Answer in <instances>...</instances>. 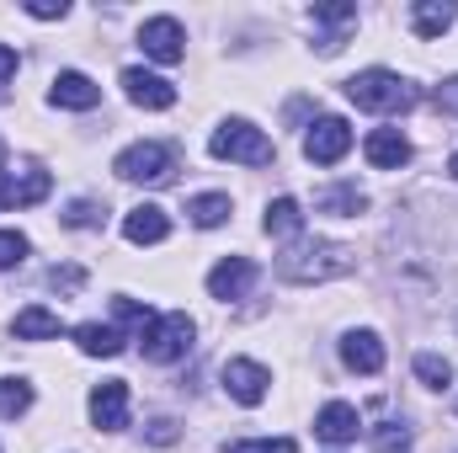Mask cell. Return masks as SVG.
Segmentation results:
<instances>
[{
    "instance_id": "obj_27",
    "label": "cell",
    "mask_w": 458,
    "mask_h": 453,
    "mask_svg": "<svg viewBox=\"0 0 458 453\" xmlns=\"http://www.w3.org/2000/svg\"><path fill=\"white\" fill-rule=\"evenodd\" d=\"M59 219H64V229H102L107 209H102V203H91V198H75V203H70Z\"/></svg>"
},
{
    "instance_id": "obj_11",
    "label": "cell",
    "mask_w": 458,
    "mask_h": 453,
    "mask_svg": "<svg viewBox=\"0 0 458 453\" xmlns=\"http://www.w3.org/2000/svg\"><path fill=\"white\" fill-rule=\"evenodd\" d=\"M91 422L102 432H123L128 427V384L123 379H102L91 389Z\"/></svg>"
},
{
    "instance_id": "obj_6",
    "label": "cell",
    "mask_w": 458,
    "mask_h": 453,
    "mask_svg": "<svg viewBox=\"0 0 458 453\" xmlns=\"http://www.w3.org/2000/svg\"><path fill=\"white\" fill-rule=\"evenodd\" d=\"M346 150H352V128H346V117H320V123H310V133H304V155H310L315 166H336Z\"/></svg>"
},
{
    "instance_id": "obj_8",
    "label": "cell",
    "mask_w": 458,
    "mask_h": 453,
    "mask_svg": "<svg viewBox=\"0 0 458 453\" xmlns=\"http://www.w3.org/2000/svg\"><path fill=\"white\" fill-rule=\"evenodd\" d=\"M267 384H272V373H267L261 363H250V357H229L225 363L229 400H240V406H261V400H267Z\"/></svg>"
},
{
    "instance_id": "obj_34",
    "label": "cell",
    "mask_w": 458,
    "mask_h": 453,
    "mask_svg": "<svg viewBox=\"0 0 458 453\" xmlns=\"http://www.w3.org/2000/svg\"><path fill=\"white\" fill-rule=\"evenodd\" d=\"M144 438H149V443H160V449H165V443H176V422H171V416H155V422H149V432H144Z\"/></svg>"
},
{
    "instance_id": "obj_7",
    "label": "cell",
    "mask_w": 458,
    "mask_h": 453,
    "mask_svg": "<svg viewBox=\"0 0 458 453\" xmlns=\"http://www.w3.org/2000/svg\"><path fill=\"white\" fill-rule=\"evenodd\" d=\"M187 32H182V21L176 16H149L144 27H139V48L149 54V59H160V64H176L187 48Z\"/></svg>"
},
{
    "instance_id": "obj_25",
    "label": "cell",
    "mask_w": 458,
    "mask_h": 453,
    "mask_svg": "<svg viewBox=\"0 0 458 453\" xmlns=\"http://www.w3.org/2000/svg\"><path fill=\"white\" fill-rule=\"evenodd\" d=\"M27 411H32V384H27V379H0V416L16 422V416H27Z\"/></svg>"
},
{
    "instance_id": "obj_31",
    "label": "cell",
    "mask_w": 458,
    "mask_h": 453,
    "mask_svg": "<svg viewBox=\"0 0 458 453\" xmlns=\"http://www.w3.org/2000/svg\"><path fill=\"white\" fill-rule=\"evenodd\" d=\"M113 310H117V321H128V326H133L139 337H144V331H149V321H155V315H149V310H144L139 299H113Z\"/></svg>"
},
{
    "instance_id": "obj_24",
    "label": "cell",
    "mask_w": 458,
    "mask_h": 453,
    "mask_svg": "<svg viewBox=\"0 0 458 453\" xmlns=\"http://www.w3.org/2000/svg\"><path fill=\"white\" fill-rule=\"evenodd\" d=\"M267 235H293L299 240V225H304V209H299V198H277V203H267Z\"/></svg>"
},
{
    "instance_id": "obj_19",
    "label": "cell",
    "mask_w": 458,
    "mask_h": 453,
    "mask_svg": "<svg viewBox=\"0 0 458 453\" xmlns=\"http://www.w3.org/2000/svg\"><path fill=\"white\" fill-rule=\"evenodd\" d=\"M454 21H458L454 0H416V5H411V27H416V38H443Z\"/></svg>"
},
{
    "instance_id": "obj_32",
    "label": "cell",
    "mask_w": 458,
    "mask_h": 453,
    "mask_svg": "<svg viewBox=\"0 0 458 453\" xmlns=\"http://www.w3.org/2000/svg\"><path fill=\"white\" fill-rule=\"evenodd\" d=\"M225 453H299L293 438H261V443H229Z\"/></svg>"
},
{
    "instance_id": "obj_17",
    "label": "cell",
    "mask_w": 458,
    "mask_h": 453,
    "mask_svg": "<svg viewBox=\"0 0 458 453\" xmlns=\"http://www.w3.org/2000/svg\"><path fill=\"white\" fill-rule=\"evenodd\" d=\"M342 363L352 373H378L384 368V341L373 331H346L342 337Z\"/></svg>"
},
{
    "instance_id": "obj_33",
    "label": "cell",
    "mask_w": 458,
    "mask_h": 453,
    "mask_svg": "<svg viewBox=\"0 0 458 453\" xmlns=\"http://www.w3.org/2000/svg\"><path fill=\"white\" fill-rule=\"evenodd\" d=\"M64 11H70L64 0H32V5H27V16H38V21H59Z\"/></svg>"
},
{
    "instance_id": "obj_30",
    "label": "cell",
    "mask_w": 458,
    "mask_h": 453,
    "mask_svg": "<svg viewBox=\"0 0 458 453\" xmlns=\"http://www.w3.org/2000/svg\"><path fill=\"white\" fill-rule=\"evenodd\" d=\"M21 256H27V235H21V229H0V272L16 267Z\"/></svg>"
},
{
    "instance_id": "obj_16",
    "label": "cell",
    "mask_w": 458,
    "mask_h": 453,
    "mask_svg": "<svg viewBox=\"0 0 458 453\" xmlns=\"http://www.w3.org/2000/svg\"><path fill=\"white\" fill-rule=\"evenodd\" d=\"M123 235H128L133 245H160V240L171 235V219H165V209H155V203H139V209H128Z\"/></svg>"
},
{
    "instance_id": "obj_12",
    "label": "cell",
    "mask_w": 458,
    "mask_h": 453,
    "mask_svg": "<svg viewBox=\"0 0 458 453\" xmlns=\"http://www.w3.org/2000/svg\"><path fill=\"white\" fill-rule=\"evenodd\" d=\"M48 102H54V107H70V113H91V107L102 102V86H97L91 75H81V70H59Z\"/></svg>"
},
{
    "instance_id": "obj_23",
    "label": "cell",
    "mask_w": 458,
    "mask_h": 453,
    "mask_svg": "<svg viewBox=\"0 0 458 453\" xmlns=\"http://www.w3.org/2000/svg\"><path fill=\"white\" fill-rule=\"evenodd\" d=\"M229 214H234V209H229L225 192H203V198H192V203H187V219H192L198 229H219Z\"/></svg>"
},
{
    "instance_id": "obj_3",
    "label": "cell",
    "mask_w": 458,
    "mask_h": 453,
    "mask_svg": "<svg viewBox=\"0 0 458 453\" xmlns=\"http://www.w3.org/2000/svg\"><path fill=\"white\" fill-rule=\"evenodd\" d=\"M113 171L123 182H144V187H160L176 176V150L160 144V139H144V144H128L123 155L113 160Z\"/></svg>"
},
{
    "instance_id": "obj_38",
    "label": "cell",
    "mask_w": 458,
    "mask_h": 453,
    "mask_svg": "<svg viewBox=\"0 0 458 453\" xmlns=\"http://www.w3.org/2000/svg\"><path fill=\"white\" fill-rule=\"evenodd\" d=\"M0 166H5V139H0Z\"/></svg>"
},
{
    "instance_id": "obj_36",
    "label": "cell",
    "mask_w": 458,
    "mask_h": 453,
    "mask_svg": "<svg viewBox=\"0 0 458 453\" xmlns=\"http://www.w3.org/2000/svg\"><path fill=\"white\" fill-rule=\"evenodd\" d=\"M11 75H16V54H11V48H5V43H0V86H5V81H11Z\"/></svg>"
},
{
    "instance_id": "obj_18",
    "label": "cell",
    "mask_w": 458,
    "mask_h": 453,
    "mask_svg": "<svg viewBox=\"0 0 458 453\" xmlns=\"http://www.w3.org/2000/svg\"><path fill=\"white\" fill-rule=\"evenodd\" d=\"M357 427H362V416H357V406H346V400H331V406L315 416V432H320L326 443H352Z\"/></svg>"
},
{
    "instance_id": "obj_37",
    "label": "cell",
    "mask_w": 458,
    "mask_h": 453,
    "mask_svg": "<svg viewBox=\"0 0 458 453\" xmlns=\"http://www.w3.org/2000/svg\"><path fill=\"white\" fill-rule=\"evenodd\" d=\"M448 176H454V182H458V155H454V160H448Z\"/></svg>"
},
{
    "instance_id": "obj_20",
    "label": "cell",
    "mask_w": 458,
    "mask_h": 453,
    "mask_svg": "<svg viewBox=\"0 0 458 453\" xmlns=\"http://www.w3.org/2000/svg\"><path fill=\"white\" fill-rule=\"evenodd\" d=\"M310 16L331 27V32L320 38V54H336V48L346 43V38H342V27H352V21H357V5H346V0H326V5H315Z\"/></svg>"
},
{
    "instance_id": "obj_22",
    "label": "cell",
    "mask_w": 458,
    "mask_h": 453,
    "mask_svg": "<svg viewBox=\"0 0 458 453\" xmlns=\"http://www.w3.org/2000/svg\"><path fill=\"white\" fill-rule=\"evenodd\" d=\"M16 337H21V341H54V337H59V315H54V310H43V304H32V310H21V315H16Z\"/></svg>"
},
{
    "instance_id": "obj_13",
    "label": "cell",
    "mask_w": 458,
    "mask_h": 453,
    "mask_svg": "<svg viewBox=\"0 0 458 453\" xmlns=\"http://www.w3.org/2000/svg\"><path fill=\"white\" fill-rule=\"evenodd\" d=\"M250 283H256V261H250V256H225V261L208 272V294L225 299V304L229 299H245Z\"/></svg>"
},
{
    "instance_id": "obj_2",
    "label": "cell",
    "mask_w": 458,
    "mask_h": 453,
    "mask_svg": "<svg viewBox=\"0 0 458 453\" xmlns=\"http://www.w3.org/2000/svg\"><path fill=\"white\" fill-rule=\"evenodd\" d=\"M346 102H357L362 113H411L416 102H421V91L405 81V75H394V70H362V75H352L346 81Z\"/></svg>"
},
{
    "instance_id": "obj_15",
    "label": "cell",
    "mask_w": 458,
    "mask_h": 453,
    "mask_svg": "<svg viewBox=\"0 0 458 453\" xmlns=\"http://www.w3.org/2000/svg\"><path fill=\"white\" fill-rule=\"evenodd\" d=\"M368 209V192L357 182H336V187H320L315 192V214H331V219H357Z\"/></svg>"
},
{
    "instance_id": "obj_4",
    "label": "cell",
    "mask_w": 458,
    "mask_h": 453,
    "mask_svg": "<svg viewBox=\"0 0 458 453\" xmlns=\"http://www.w3.org/2000/svg\"><path fill=\"white\" fill-rule=\"evenodd\" d=\"M208 150H214L219 160H240V166H267V160H272V139H267L256 123H245V117L219 123L214 139H208Z\"/></svg>"
},
{
    "instance_id": "obj_28",
    "label": "cell",
    "mask_w": 458,
    "mask_h": 453,
    "mask_svg": "<svg viewBox=\"0 0 458 453\" xmlns=\"http://www.w3.org/2000/svg\"><path fill=\"white\" fill-rule=\"evenodd\" d=\"M373 449H378V453H411V427H400V422H384V427L373 432Z\"/></svg>"
},
{
    "instance_id": "obj_35",
    "label": "cell",
    "mask_w": 458,
    "mask_h": 453,
    "mask_svg": "<svg viewBox=\"0 0 458 453\" xmlns=\"http://www.w3.org/2000/svg\"><path fill=\"white\" fill-rule=\"evenodd\" d=\"M437 107H443V113H454V117H458V75H448V81L437 86Z\"/></svg>"
},
{
    "instance_id": "obj_29",
    "label": "cell",
    "mask_w": 458,
    "mask_h": 453,
    "mask_svg": "<svg viewBox=\"0 0 458 453\" xmlns=\"http://www.w3.org/2000/svg\"><path fill=\"white\" fill-rule=\"evenodd\" d=\"M48 288L54 294H81L86 288V267H48Z\"/></svg>"
},
{
    "instance_id": "obj_10",
    "label": "cell",
    "mask_w": 458,
    "mask_h": 453,
    "mask_svg": "<svg viewBox=\"0 0 458 453\" xmlns=\"http://www.w3.org/2000/svg\"><path fill=\"white\" fill-rule=\"evenodd\" d=\"M48 171H0V209H32V203H43L48 198Z\"/></svg>"
},
{
    "instance_id": "obj_1",
    "label": "cell",
    "mask_w": 458,
    "mask_h": 453,
    "mask_svg": "<svg viewBox=\"0 0 458 453\" xmlns=\"http://www.w3.org/2000/svg\"><path fill=\"white\" fill-rule=\"evenodd\" d=\"M352 267H357V256L346 245H336V240H310V235L288 240L283 256H277V278L283 283H331V278H346Z\"/></svg>"
},
{
    "instance_id": "obj_14",
    "label": "cell",
    "mask_w": 458,
    "mask_h": 453,
    "mask_svg": "<svg viewBox=\"0 0 458 453\" xmlns=\"http://www.w3.org/2000/svg\"><path fill=\"white\" fill-rule=\"evenodd\" d=\"M362 155H368L378 171H400V166H411V139H405L400 128H373L368 144H362Z\"/></svg>"
},
{
    "instance_id": "obj_26",
    "label": "cell",
    "mask_w": 458,
    "mask_h": 453,
    "mask_svg": "<svg viewBox=\"0 0 458 453\" xmlns=\"http://www.w3.org/2000/svg\"><path fill=\"white\" fill-rule=\"evenodd\" d=\"M416 379H421L427 389H448V384H454V363L437 357V352H416Z\"/></svg>"
},
{
    "instance_id": "obj_9",
    "label": "cell",
    "mask_w": 458,
    "mask_h": 453,
    "mask_svg": "<svg viewBox=\"0 0 458 453\" xmlns=\"http://www.w3.org/2000/svg\"><path fill=\"white\" fill-rule=\"evenodd\" d=\"M123 91H128V102L144 107V113L176 107V86H171L165 75H149V70H123Z\"/></svg>"
},
{
    "instance_id": "obj_5",
    "label": "cell",
    "mask_w": 458,
    "mask_h": 453,
    "mask_svg": "<svg viewBox=\"0 0 458 453\" xmlns=\"http://www.w3.org/2000/svg\"><path fill=\"white\" fill-rule=\"evenodd\" d=\"M192 337H198V326H192L182 310H176V315H155L149 331L139 337V352H144L149 363H176V357L192 352Z\"/></svg>"
},
{
    "instance_id": "obj_21",
    "label": "cell",
    "mask_w": 458,
    "mask_h": 453,
    "mask_svg": "<svg viewBox=\"0 0 458 453\" xmlns=\"http://www.w3.org/2000/svg\"><path fill=\"white\" fill-rule=\"evenodd\" d=\"M75 341H81V352H86V357H117V352H123V331L102 326V321L75 326Z\"/></svg>"
}]
</instances>
